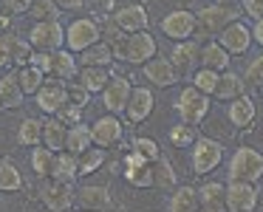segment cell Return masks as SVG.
Returning <instances> with one entry per match:
<instances>
[{
  "label": "cell",
  "mask_w": 263,
  "mask_h": 212,
  "mask_svg": "<svg viewBox=\"0 0 263 212\" xmlns=\"http://www.w3.org/2000/svg\"><path fill=\"white\" fill-rule=\"evenodd\" d=\"M240 20V12L232 6V3H212V6H204L198 14H195V40L206 43L212 37H218L229 23Z\"/></svg>",
  "instance_id": "cell-1"
},
{
  "label": "cell",
  "mask_w": 263,
  "mask_h": 212,
  "mask_svg": "<svg viewBox=\"0 0 263 212\" xmlns=\"http://www.w3.org/2000/svg\"><path fill=\"white\" fill-rule=\"evenodd\" d=\"M156 54H159V43H156V37L144 29V31H133V34H127L125 40H122L119 51H116V60H122V63H127V65H144L147 60H153Z\"/></svg>",
  "instance_id": "cell-2"
},
{
  "label": "cell",
  "mask_w": 263,
  "mask_h": 212,
  "mask_svg": "<svg viewBox=\"0 0 263 212\" xmlns=\"http://www.w3.org/2000/svg\"><path fill=\"white\" fill-rule=\"evenodd\" d=\"M263 178V153L255 147H238L229 159V181H260Z\"/></svg>",
  "instance_id": "cell-3"
},
{
  "label": "cell",
  "mask_w": 263,
  "mask_h": 212,
  "mask_svg": "<svg viewBox=\"0 0 263 212\" xmlns=\"http://www.w3.org/2000/svg\"><path fill=\"white\" fill-rule=\"evenodd\" d=\"M37 198L48 206V209L60 212V209H71L77 201V192L71 187V181H60V178H37Z\"/></svg>",
  "instance_id": "cell-4"
},
{
  "label": "cell",
  "mask_w": 263,
  "mask_h": 212,
  "mask_svg": "<svg viewBox=\"0 0 263 212\" xmlns=\"http://www.w3.org/2000/svg\"><path fill=\"white\" fill-rule=\"evenodd\" d=\"M210 105H212V97L204 93L201 88L195 85H187L181 93H178V102H176V110L181 116V122H190V125H201L210 113Z\"/></svg>",
  "instance_id": "cell-5"
},
{
  "label": "cell",
  "mask_w": 263,
  "mask_h": 212,
  "mask_svg": "<svg viewBox=\"0 0 263 212\" xmlns=\"http://www.w3.org/2000/svg\"><path fill=\"white\" fill-rule=\"evenodd\" d=\"M221 161H223V144L218 142V139H210V136L195 139L193 153H190V164H193L195 176H206V172H212Z\"/></svg>",
  "instance_id": "cell-6"
},
{
  "label": "cell",
  "mask_w": 263,
  "mask_h": 212,
  "mask_svg": "<svg viewBox=\"0 0 263 212\" xmlns=\"http://www.w3.org/2000/svg\"><path fill=\"white\" fill-rule=\"evenodd\" d=\"M34 102L43 113L54 116L65 102H68V82L57 80V76H46V82L40 85V91L34 93Z\"/></svg>",
  "instance_id": "cell-7"
},
{
  "label": "cell",
  "mask_w": 263,
  "mask_h": 212,
  "mask_svg": "<svg viewBox=\"0 0 263 212\" xmlns=\"http://www.w3.org/2000/svg\"><path fill=\"white\" fill-rule=\"evenodd\" d=\"M99 37H102V31H99L97 20L80 17L65 29V48H71L74 54H80V51H85V48H91L93 43H99Z\"/></svg>",
  "instance_id": "cell-8"
},
{
  "label": "cell",
  "mask_w": 263,
  "mask_h": 212,
  "mask_svg": "<svg viewBox=\"0 0 263 212\" xmlns=\"http://www.w3.org/2000/svg\"><path fill=\"white\" fill-rule=\"evenodd\" d=\"M29 43L40 51H57L65 46V29L60 26V20H40L31 26Z\"/></svg>",
  "instance_id": "cell-9"
},
{
  "label": "cell",
  "mask_w": 263,
  "mask_h": 212,
  "mask_svg": "<svg viewBox=\"0 0 263 212\" xmlns=\"http://www.w3.org/2000/svg\"><path fill=\"white\" fill-rule=\"evenodd\" d=\"M122 176H125V181L136 189L153 187V161L130 147V153L125 156V172H122Z\"/></svg>",
  "instance_id": "cell-10"
},
{
  "label": "cell",
  "mask_w": 263,
  "mask_h": 212,
  "mask_svg": "<svg viewBox=\"0 0 263 212\" xmlns=\"http://www.w3.org/2000/svg\"><path fill=\"white\" fill-rule=\"evenodd\" d=\"M223 204L229 212H252L257 206V184L255 181H229Z\"/></svg>",
  "instance_id": "cell-11"
},
{
  "label": "cell",
  "mask_w": 263,
  "mask_h": 212,
  "mask_svg": "<svg viewBox=\"0 0 263 212\" xmlns=\"http://www.w3.org/2000/svg\"><path fill=\"white\" fill-rule=\"evenodd\" d=\"M133 93V85L127 76H119V74H110V80L105 82L102 88V105L108 113H125L127 108V99Z\"/></svg>",
  "instance_id": "cell-12"
},
{
  "label": "cell",
  "mask_w": 263,
  "mask_h": 212,
  "mask_svg": "<svg viewBox=\"0 0 263 212\" xmlns=\"http://www.w3.org/2000/svg\"><path fill=\"white\" fill-rule=\"evenodd\" d=\"M91 136H93V144L97 147H116V144L122 142V136H125V127H122V119L116 113H105L99 116L97 122L91 125Z\"/></svg>",
  "instance_id": "cell-13"
},
{
  "label": "cell",
  "mask_w": 263,
  "mask_h": 212,
  "mask_svg": "<svg viewBox=\"0 0 263 212\" xmlns=\"http://www.w3.org/2000/svg\"><path fill=\"white\" fill-rule=\"evenodd\" d=\"M161 31H164V37H170V43L190 40V37L195 34V14L187 12V9H176V12L164 14Z\"/></svg>",
  "instance_id": "cell-14"
},
{
  "label": "cell",
  "mask_w": 263,
  "mask_h": 212,
  "mask_svg": "<svg viewBox=\"0 0 263 212\" xmlns=\"http://www.w3.org/2000/svg\"><path fill=\"white\" fill-rule=\"evenodd\" d=\"M218 43H221L229 54H246L255 40H252V29H249V26L240 23V20H235V23H229L227 29L218 34Z\"/></svg>",
  "instance_id": "cell-15"
},
{
  "label": "cell",
  "mask_w": 263,
  "mask_h": 212,
  "mask_svg": "<svg viewBox=\"0 0 263 212\" xmlns=\"http://www.w3.org/2000/svg\"><path fill=\"white\" fill-rule=\"evenodd\" d=\"M170 63L176 65L178 74H193L195 65H201V40H181L173 46Z\"/></svg>",
  "instance_id": "cell-16"
},
{
  "label": "cell",
  "mask_w": 263,
  "mask_h": 212,
  "mask_svg": "<svg viewBox=\"0 0 263 212\" xmlns=\"http://www.w3.org/2000/svg\"><path fill=\"white\" fill-rule=\"evenodd\" d=\"M156 108V97L150 88H133L130 99H127V108H125V119L130 122V125H139V122H144L150 113H153Z\"/></svg>",
  "instance_id": "cell-17"
},
{
  "label": "cell",
  "mask_w": 263,
  "mask_h": 212,
  "mask_svg": "<svg viewBox=\"0 0 263 212\" xmlns=\"http://www.w3.org/2000/svg\"><path fill=\"white\" fill-rule=\"evenodd\" d=\"M144 68V80L150 82L153 88H170L178 82V71L170 60H161V57H153L142 65Z\"/></svg>",
  "instance_id": "cell-18"
},
{
  "label": "cell",
  "mask_w": 263,
  "mask_h": 212,
  "mask_svg": "<svg viewBox=\"0 0 263 212\" xmlns=\"http://www.w3.org/2000/svg\"><path fill=\"white\" fill-rule=\"evenodd\" d=\"M227 119L232 122L235 127H240V130H249V127L255 125V119H257V108H255V102H252V97L240 93V97L229 99Z\"/></svg>",
  "instance_id": "cell-19"
},
{
  "label": "cell",
  "mask_w": 263,
  "mask_h": 212,
  "mask_svg": "<svg viewBox=\"0 0 263 212\" xmlns=\"http://www.w3.org/2000/svg\"><path fill=\"white\" fill-rule=\"evenodd\" d=\"M114 23L119 26L125 34H133V31H144L150 23L147 17V9L142 3H130V6H122L119 12L114 14Z\"/></svg>",
  "instance_id": "cell-20"
},
{
  "label": "cell",
  "mask_w": 263,
  "mask_h": 212,
  "mask_svg": "<svg viewBox=\"0 0 263 212\" xmlns=\"http://www.w3.org/2000/svg\"><path fill=\"white\" fill-rule=\"evenodd\" d=\"M80 74V60L74 57L71 48H57L51 51V68H48V76H57V80H77Z\"/></svg>",
  "instance_id": "cell-21"
},
{
  "label": "cell",
  "mask_w": 263,
  "mask_h": 212,
  "mask_svg": "<svg viewBox=\"0 0 263 212\" xmlns=\"http://www.w3.org/2000/svg\"><path fill=\"white\" fill-rule=\"evenodd\" d=\"M229 63H232V54H229L218 40L201 43V65H206V68H212V71L221 74V71L229 68Z\"/></svg>",
  "instance_id": "cell-22"
},
{
  "label": "cell",
  "mask_w": 263,
  "mask_h": 212,
  "mask_svg": "<svg viewBox=\"0 0 263 212\" xmlns=\"http://www.w3.org/2000/svg\"><path fill=\"white\" fill-rule=\"evenodd\" d=\"M246 88H249V85H246L243 76L227 68V71H221V76H218V88H215V93H212V97L221 99V102H229V99L246 93Z\"/></svg>",
  "instance_id": "cell-23"
},
{
  "label": "cell",
  "mask_w": 263,
  "mask_h": 212,
  "mask_svg": "<svg viewBox=\"0 0 263 212\" xmlns=\"http://www.w3.org/2000/svg\"><path fill=\"white\" fill-rule=\"evenodd\" d=\"M77 201L85 209H108L110 206V189L105 184H85L77 192Z\"/></svg>",
  "instance_id": "cell-24"
},
{
  "label": "cell",
  "mask_w": 263,
  "mask_h": 212,
  "mask_svg": "<svg viewBox=\"0 0 263 212\" xmlns=\"http://www.w3.org/2000/svg\"><path fill=\"white\" fill-rule=\"evenodd\" d=\"M51 178H60V181H71L74 184L80 178V159L68 150L63 153H54V164H51Z\"/></svg>",
  "instance_id": "cell-25"
},
{
  "label": "cell",
  "mask_w": 263,
  "mask_h": 212,
  "mask_svg": "<svg viewBox=\"0 0 263 212\" xmlns=\"http://www.w3.org/2000/svg\"><path fill=\"white\" fill-rule=\"evenodd\" d=\"M167 209L170 212H195L201 209V198H198V189L195 187H176L170 195V201H167Z\"/></svg>",
  "instance_id": "cell-26"
},
{
  "label": "cell",
  "mask_w": 263,
  "mask_h": 212,
  "mask_svg": "<svg viewBox=\"0 0 263 212\" xmlns=\"http://www.w3.org/2000/svg\"><path fill=\"white\" fill-rule=\"evenodd\" d=\"M23 99H26V91L20 88L17 76L6 74L3 80H0V108H6V110L23 108Z\"/></svg>",
  "instance_id": "cell-27"
},
{
  "label": "cell",
  "mask_w": 263,
  "mask_h": 212,
  "mask_svg": "<svg viewBox=\"0 0 263 212\" xmlns=\"http://www.w3.org/2000/svg\"><path fill=\"white\" fill-rule=\"evenodd\" d=\"M110 74H114V71L105 68V65H82L80 74H77V82H82L91 93H102V88H105V82L110 80Z\"/></svg>",
  "instance_id": "cell-28"
},
{
  "label": "cell",
  "mask_w": 263,
  "mask_h": 212,
  "mask_svg": "<svg viewBox=\"0 0 263 212\" xmlns=\"http://www.w3.org/2000/svg\"><path fill=\"white\" fill-rule=\"evenodd\" d=\"M114 60H116V51H114V46H110L108 40L105 43L99 40V43H93L91 48L80 51V63L82 65H105V68H110Z\"/></svg>",
  "instance_id": "cell-29"
},
{
  "label": "cell",
  "mask_w": 263,
  "mask_h": 212,
  "mask_svg": "<svg viewBox=\"0 0 263 212\" xmlns=\"http://www.w3.org/2000/svg\"><path fill=\"white\" fill-rule=\"evenodd\" d=\"M223 195H227V184L221 181H206L198 187V198H201V209H227V204H223Z\"/></svg>",
  "instance_id": "cell-30"
},
{
  "label": "cell",
  "mask_w": 263,
  "mask_h": 212,
  "mask_svg": "<svg viewBox=\"0 0 263 212\" xmlns=\"http://www.w3.org/2000/svg\"><path fill=\"white\" fill-rule=\"evenodd\" d=\"M93 144V136H91V125H71L68 133H65V150L74 156H80L82 150H88Z\"/></svg>",
  "instance_id": "cell-31"
},
{
  "label": "cell",
  "mask_w": 263,
  "mask_h": 212,
  "mask_svg": "<svg viewBox=\"0 0 263 212\" xmlns=\"http://www.w3.org/2000/svg\"><path fill=\"white\" fill-rule=\"evenodd\" d=\"M176 181H178V172H176V167H173V161H167L164 156H159V159L153 161V187L173 192V189H176Z\"/></svg>",
  "instance_id": "cell-32"
},
{
  "label": "cell",
  "mask_w": 263,
  "mask_h": 212,
  "mask_svg": "<svg viewBox=\"0 0 263 212\" xmlns=\"http://www.w3.org/2000/svg\"><path fill=\"white\" fill-rule=\"evenodd\" d=\"M14 76H17V82H20V88L26 91V97H34L37 91H40V85L46 82V71H40L37 65H20L17 71H14Z\"/></svg>",
  "instance_id": "cell-33"
},
{
  "label": "cell",
  "mask_w": 263,
  "mask_h": 212,
  "mask_svg": "<svg viewBox=\"0 0 263 212\" xmlns=\"http://www.w3.org/2000/svg\"><path fill=\"white\" fill-rule=\"evenodd\" d=\"M65 133H68V125H63L57 116L43 122V144L51 147L54 153H57V150H65Z\"/></svg>",
  "instance_id": "cell-34"
},
{
  "label": "cell",
  "mask_w": 263,
  "mask_h": 212,
  "mask_svg": "<svg viewBox=\"0 0 263 212\" xmlns=\"http://www.w3.org/2000/svg\"><path fill=\"white\" fill-rule=\"evenodd\" d=\"M29 164H31V170H34V176H37V178H46V176H51L54 150H51V147H46V144L40 142L34 150H31V159H29Z\"/></svg>",
  "instance_id": "cell-35"
},
{
  "label": "cell",
  "mask_w": 263,
  "mask_h": 212,
  "mask_svg": "<svg viewBox=\"0 0 263 212\" xmlns=\"http://www.w3.org/2000/svg\"><path fill=\"white\" fill-rule=\"evenodd\" d=\"M23 187V176H20L17 164L12 159L0 161V192H17Z\"/></svg>",
  "instance_id": "cell-36"
},
{
  "label": "cell",
  "mask_w": 263,
  "mask_h": 212,
  "mask_svg": "<svg viewBox=\"0 0 263 212\" xmlns=\"http://www.w3.org/2000/svg\"><path fill=\"white\" fill-rule=\"evenodd\" d=\"M43 142V122L40 119H23L17 127V144L20 147H37Z\"/></svg>",
  "instance_id": "cell-37"
},
{
  "label": "cell",
  "mask_w": 263,
  "mask_h": 212,
  "mask_svg": "<svg viewBox=\"0 0 263 212\" xmlns=\"http://www.w3.org/2000/svg\"><path fill=\"white\" fill-rule=\"evenodd\" d=\"M195 139H198V125H190V122H178V125H173V127H170V142H173V147H178V150L193 147Z\"/></svg>",
  "instance_id": "cell-38"
},
{
  "label": "cell",
  "mask_w": 263,
  "mask_h": 212,
  "mask_svg": "<svg viewBox=\"0 0 263 212\" xmlns=\"http://www.w3.org/2000/svg\"><path fill=\"white\" fill-rule=\"evenodd\" d=\"M77 159H80V176H93V172H97L99 167L105 164V147H97V144H91V147L82 150Z\"/></svg>",
  "instance_id": "cell-39"
},
{
  "label": "cell",
  "mask_w": 263,
  "mask_h": 212,
  "mask_svg": "<svg viewBox=\"0 0 263 212\" xmlns=\"http://www.w3.org/2000/svg\"><path fill=\"white\" fill-rule=\"evenodd\" d=\"M218 71H212V68H206V65H198V68L193 71V74H190V80H193V85L195 88H201V91L204 93H215V88H218Z\"/></svg>",
  "instance_id": "cell-40"
},
{
  "label": "cell",
  "mask_w": 263,
  "mask_h": 212,
  "mask_svg": "<svg viewBox=\"0 0 263 212\" xmlns=\"http://www.w3.org/2000/svg\"><path fill=\"white\" fill-rule=\"evenodd\" d=\"M29 14L34 17V23H40V20H57L60 6L54 3V0H34L31 9H29Z\"/></svg>",
  "instance_id": "cell-41"
},
{
  "label": "cell",
  "mask_w": 263,
  "mask_h": 212,
  "mask_svg": "<svg viewBox=\"0 0 263 212\" xmlns=\"http://www.w3.org/2000/svg\"><path fill=\"white\" fill-rule=\"evenodd\" d=\"M243 80H246V85H249V88H263V51L257 54L249 65H246Z\"/></svg>",
  "instance_id": "cell-42"
},
{
  "label": "cell",
  "mask_w": 263,
  "mask_h": 212,
  "mask_svg": "<svg viewBox=\"0 0 263 212\" xmlns=\"http://www.w3.org/2000/svg\"><path fill=\"white\" fill-rule=\"evenodd\" d=\"M82 110H85L82 105L65 102V105H63V108H60L54 116H57V119L63 122V125H68V127H71V125H80V122H82Z\"/></svg>",
  "instance_id": "cell-43"
},
{
  "label": "cell",
  "mask_w": 263,
  "mask_h": 212,
  "mask_svg": "<svg viewBox=\"0 0 263 212\" xmlns=\"http://www.w3.org/2000/svg\"><path fill=\"white\" fill-rule=\"evenodd\" d=\"M14 43H17V37H14V34H9V31H3V34H0V68L12 65Z\"/></svg>",
  "instance_id": "cell-44"
},
{
  "label": "cell",
  "mask_w": 263,
  "mask_h": 212,
  "mask_svg": "<svg viewBox=\"0 0 263 212\" xmlns=\"http://www.w3.org/2000/svg\"><path fill=\"white\" fill-rule=\"evenodd\" d=\"M133 150H139L142 156H147L150 161H156L161 156L159 144H156L153 139H147V136H136V139H133Z\"/></svg>",
  "instance_id": "cell-45"
},
{
  "label": "cell",
  "mask_w": 263,
  "mask_h": 212,
  "mask_svg": "<svg viewBox=\"0 0 263 212\" xmlns=\"http://www.w3.org/2000/svg\"><path fill=\"white\" fill-rule=\"evenodd\" d=\"M68 102L82 105V108H85V105L91 102V91H88L82 82H71V80H68Z\"/></svg>",
  "instance_id": "cell-46"
},
{
  "label": "cell",
  "mask_w": 263,
  "mask_h": 212,
  "mask_svg": "<svg viewBox=\"0 0 263 212\" xmlns=\"http://www.w3.org/2000/svg\"><path fill=\"white\" fill-rule=\"evenodd\" d=\"M31 65H37L40 71H46L48 74V68H51V51H40V48H34L31 51V60H29Z\"/></svg>",
  "instance_id": "cell-47"
},
{
  "label": "cell",
  "mask_w": 263,
  "mask_h": 212,
  "mask_svg": "<svg viewBox=\"0 0 263 212\" xmlns=\"http://www.w3.org/2000/svg\"><path fill=\"white\" fill-rule=\"evenodd\" d=\"M240 9H243V14H249V17H263V0H240Z\"/></svg>",
  "instance_id": "cell-48"
},
{
  "label": "cell",
  "mask_w": 263,
  "mask_h": 212,
  "mask_svg": "<svg viewBox=\"0 0 263 212\" xmlns=\"http://www.w3.org/2000/svg\"><path fill=\"white\" fill-rule=\"evenodd\" d=\"M31 3H34V0H3V6H6L12 14H29Z\"/></svg>",
  "instance_id": "cell-49"
},
{
  "label": "cell",
  "mask_w": 263,
  "mask_h": 212,
  "mask_svg": "<svg viewBox=\"0 0 263 212\" xmlns=\"http://www.w3.org/2000/svg\"><path fill=\"white\" fill-rule=\"evenodd\" d=\"M252 40H255L257 46L263 48V17H257L255 26H252Z\"/></svg>",
  "instance_id": "cell-50"
},
{
  "label": "cell",
  "mask_w": 263,
  "mask_h": 212,
  "mask_svg": "<svg viewBox=\"0 0 263 212\" xmlns=\"http://www.w3.org/2000/svg\"><path fill=\"white\" fill-rule=\"evenodd\" d=\"M54 3H57L60 9H82L85 0H54Z\"/></svg>",
  "instance_id": "cell-51"
},
{
  "label": "cell",
  "mask_w": 263,
  "mask_h": 212,
  "mask_svg": "<svg viewBox=\"0 0 263 212\" xmlns=\"http://www.w3.org/2000/svg\"><path fill=\"white\" fill-rule=\"evenodd\" d=\"M215 3H235V0H215Z\"/></svg>",
  "instance_id": "cell-52"
}]
</instances>
